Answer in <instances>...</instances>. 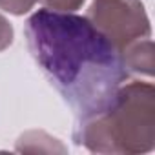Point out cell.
<instances>
[{
    "label": "cell",
    "mask_w": 155,
    "mask_h": 155,
    "mask_svg": "<svg viewBox=\"0 0 155 155\" xmlns=\"http://www.w3.org/2000/svg\"><path fill=\"white\" fill-rule=\"evenodd\" d=\"M24 33L31 57L77 120L102 113L128 81L120 51L88 17L44 8L28 18Z\"/></svg>",
    "instance_id": "1"
},
{
    "label": "cell",
    "mask_w": 155,
    "mask_h": 155,
    "mask_svg": "<svg viewBox=\"0 0 155 155\" xmlns=\"http://www.w3.org/2000/svg\"><path fill=\"white\" fill-rule=\"evenodd\" d=\"M75 144L93 153L139 155L155 148V88L133 81L122 84L113 102L97 115L79 119Z\"/></svg>",
    "instance_id": "2"
},
{
    "label": "cell",
    "mask_w": 155,
    "mask_h": 155,
    "mask_svg": "<svg viewBox=\"0 0 155 155\" xmlns=\"http://www.w3.org/2000/svg\"><path fill=\"white\" fill-rule=\"evenodd\" d=\"M86 17L119 51L151 35L150 18L140 0H93Z\"/></svg>",
    "instance_id": "3"
},
{
    "label": "cell",
    "mask_w": 155,
    "mask_h": 155,
    "mask_svg": "<svg viewBox=\"0 0 155 155\" xmlns=\"http://www.w3.org/2000/svg\"><path fill=\"white\" fill-rule=\"evenodd\" d=\"M122 62L128 69V73H137L144 77L153 75L155 58H153V42L151 38H142L120 51Z\"/></svg>",
    "instance_id": "4"
},
{
    "label": "cell",
    "mask_w": 155,
    "mask_h": 155,
    "mask_svg": "<svg viewBox=\"0 0 155 155\" xmlns=\"http://www.w3.org/2000/svg\"><path fill=\"white\" fill-rule=\"evenodd\" d=\"M17 151L22 153H66V148L58 139L40 130L26 131L17 140Z\"/></svg>",
    "instance_id": "5"
},
{
    "label": "cell",
    "mask_w": 155,
    "mask_h": 155,
    "mask_svg": "<svg viewBox=\"0 0 155 155\" xmlns=\"http://www.w3.org/2000/svg\"><path fill=\"white\" fill-rule=\"evenodd\" d=\"M37 2L38 0H0V9L20 17V15H26L28 11H31Z\"/></svg>",
    "instance_id": "6"
},
{
    "label": "cell",
    "mask_w": 155,
    "mask_h": 155,
    "mask_svg": "<svg viewBox=\"0 0 155 155\" xmlns=\"http://www.w3.org/2000/svg\"><path fill=\"white\" fill-rule=\"evenodd\" d=\"M42 6L53 11H60V13H73L77 9H81L86 0H40Z\"/></svg>",
    "instance_id": "7"
},
{
    "label": "cell",
    "mask_w": 155,
    "mask_h": 155,
    "mask_svg": "<svg viewBox=\"0 0 155 155\" xmlns=\"http://www.w3.org/2000/svg\"><path fill=\"white\" fill-rule=\"evenodd\" d=\"M13 38H15V31L11 22L4 15H0V51L8 49L13 44Z\"/></svg>",
    "instance_id": "8"
}]
</instances>
